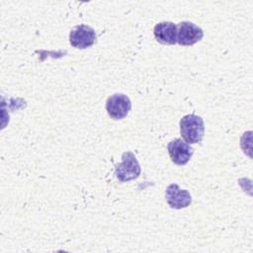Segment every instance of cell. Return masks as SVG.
Returning a JSON list of instances; mask_svg holds the SVG:
<instances>
[{"label":"cell","instance_id":"1","mask_svg":"<svg viewBox=\"0 0 253 253\" xmlns=\"http://www.w3.org/2000/svg\"><path fill=\"white\" fill-rule=\"evenodd\" d=\"M180 132L188 144L200 143L205 133L203 119L194 114L184 116L180 121Z\"/></svg>","mask_w":253,"mask_h":253},{"label":"cell","instance_id":"2","mask_svg":"<svg viewBox=\"0 0 253 253\" xmlns=\"http://www.w3.org/2000/svg\"><path fill=\"white\" fill-rule=\"evenodd\" d=\"M141 169L135 155L131 151H126L122 155V162L116 166V177L121 182H128L140 175Z\"/></svg>","mask_w":253,"mask_h":253},{"label":"cell","instance_id":"3","mask_svg":"<svg viewBox=\"0 0 253 253\" xmlns=\"http://www.w3.org/2000/svg\"><path fill=\"white\" fill-rule=\"evenodd\" d=\"M97 35L95 30L87 25L74 27L69 33V42L75 48L84 49L96 42Z\"/></svg>","mask_w":253,"mask_h":253},{"label":"cell","instance_id":"4","mask_svg":"<svg viewBox=\"0 0 253 253\" xmlns=\"http://www.w3.org/2000/svg\"><path fill=\"white\" fill-rule=\"evenodd\" d=\"M131 109V102L125 94H114L108 98L106 110L113 120H122L126 118Z\"/></svg>","mask_w":253,"mask_h":253},{"label":"cell","instance_id":"5","mask_svg":"<svg viewBox=\"0 0 253 253\" xmlns=\"http://www.w3.org/2000/svg\"><path fill=\"white\" fill-rule=\"evenodd\" d=\"M203 37V30L191 22H181L177 26V42L180 45H193Z\"/></svg>","mask_w":253,"mask_h":253},{"label":"cell","instance_id":"6","mask_svg":"<svg viewBox=\"0 0 253 253\" xmlns=\"http://www.w3.org/2000/svg\"><path fill=\"white\" fill-rule=\"evenodd\" d=\"M167 150L171 161L177 165H185L194 153L193 147L181 138L171 140L167 145Z\"/></svg>","mask_w":253,"mask_h":253},{"label":"cell","instance_id":"7","mask_svg":"<svg viewBox=\"0 0 253 253\" xmlns=\"http://www.w3.org/2000/svg\"><path fill=\"white\" fill-rule=\"evenodd\" d=\"M165 198L172 209L181 210L192 203V196L187 190H182L177 184H170L165 191Z\"/></svg>","mask_w":253,"mask_h":253},{"label":"cell","instance_id":"8","mask_svg":"<svg viewBox=\"0 0 253 253\" xmlns=\"http://www.w3.org/2000/svg\"><path fill=\"white\" fill-rule=\"evenodd\" d=\"M153 34L155 40L162 44H175L177 42V26L172 22H161L155 25Z\"/></svg>","mask_w":253,"mask_h":253}]
</instances>
